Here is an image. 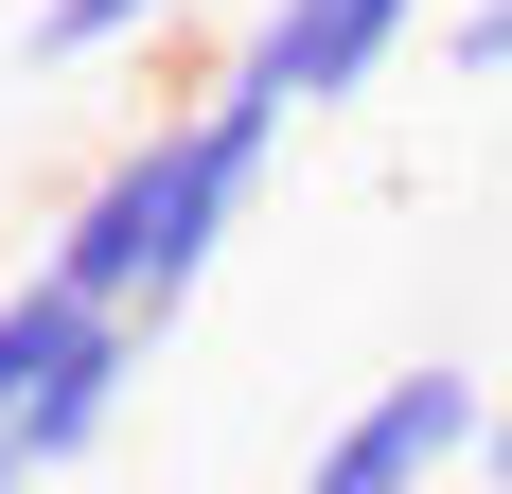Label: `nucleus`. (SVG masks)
Masks as SVG:
<instances>
[{
	"label": "nucleus",
	"mask_w": 512,
	"mask_h": 494,
	"mask_svg": "<svg viewBox=\"0 0 512 494\" xmlns=\"http://www.w3.org/2000/svg\"><path fill=\"white\" fill-rule=\"evenodd\" d=\"M265 159H283V106L248 89V71H212L195 106H159V124H124V142L71 177V212H53V283L71 300H106V318H177V300L230 265V230H248V195H265Z\"/></svg>",
	"instance_id": "f257e3e1"
},
{
	"label": "nucleus",
	"mask_w": 512,
	"mask_h": 494,
	"mask_svg": "<svg viewBox=\"0 0 512 494\" xmlns=\"http://www.w3.org/2000/svg\"><path fill=\"white\" fill-rule=\"evenodd\" d=\"M142 318H106V300H71L53 265H18L0 283V459L18 477H71V459L124 424V389H142Z\"/></svg>",
	"instance_id": "f03ea898"
},
{
	"label": "nucleus",
	"mask_w": 512,
	"mask_h": 494,
	"mask_svg": "<svg viewBox=\"0 0 512 494\" xmlns=\"http://www.w3.org/2000/svg\"><path fill=\"white\" fill-rule=\"evenodd\" d=\"M477 424H495V389H477L460 353H424V371H389V389L301 459V494H442V477H477Z\"/></svg>",
	"instance_id": "7ed1b4c3"
},
{
	"label": "nucleus",
	"mask_w": 512,
	"mask_h": 494,
	"mask_svg": "<svg viewBox=\"0 0 512 494\" xmlns=\"http://www.w3.org/2000/svg\"><path fill=\"white\" fill-rule=\"evenodd\" d=\"M407 36H424V0H265L230 71H248L265 106H371Z\"/></svg>",
	"instance_id": "20e7f679"
},
{
	"label": "nucleus",
	"mask_w": 512,
	"mask_h": 494,
	"mask_svg": "<svg viewBox=\"0 0 512 494\" xmlns=\"http://www.w3.org/2000/svg\"><path fill=\"white\" fill-rule=\"evenodd\" d=\"M159 18H177V0H36V36H18V53H36V71H106V53L159 36Z\"/></svg>",
	"instance_id": "39448f33"
},
{
	"label": "nucleus",
	"mask_w": 512,
	"mask_h": 494,
	"mask_svg": "<svg viewBox=\"0 0 512 494\" xmlns=\"http://www.w3.org/2000/svg\"><path fill=\"white\" fill-rule=\"evenodd\" d=\"M442 53H460L477 89H512V0H460V18H442Z\"/></svg>",
	"instance_id": "423d86ee"
},
{
	"label": "nucleus",
	"mask_w": 512,
	"mask_h": 494,
	"mask_svg": "<svg viewBox=\"0 0 512 494\" xmlns=\"http://www.w3.org/2000/svg\"><path fill=\"white\" fill-rule=\"evenodd\" d=\"M477 494H512V389H495V424H477Z\"/></svg>",
	"instance_id": "0eeeda50"
},
{
	"label": "nucleus",
	"mask_w": 512,
	"mask_h": 494,
	"mask_svg": "<svg viewBox=\"0 0 512 494\" xmlns=\"http://www.w3.org/2000/svg\"><path fill=\"white\" fill-rule=\"evenodd\" d=\"M0 494H36V477H18V459H0Z\"/></svg>",
	"instance_id": "6e6552de"
}]
</instances>
